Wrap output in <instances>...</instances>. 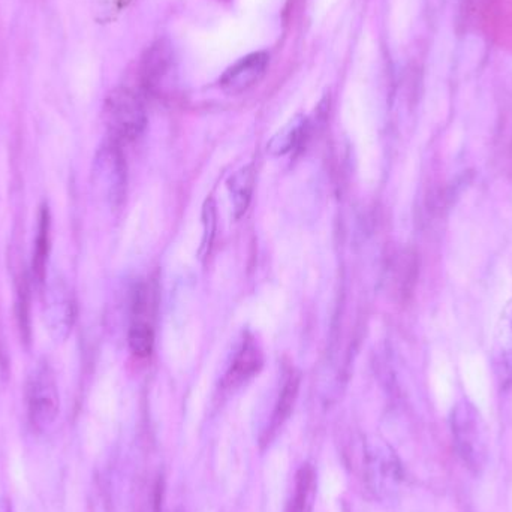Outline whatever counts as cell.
<instances>
[{"label":"cell","mask_w":512,"mask_h":512,"mask_svg":"<svg viewBox=\"0 0 512 512\" xmlns=\"http://www.w3.org/2000/svg\"><path fill=\"white\" fill-rule=\"evenodd\" d=\"M45 319L56 339H65L74 325V298L68 286L59 280H54L45 288Z\"/></svg>","instance_id":"cell-7"},{"label":"cell","mask_w":512,"mask_h":512,"mask_svg":"<svg viewBox=\"0 0 512 512\" xmlns=\"http://www.w3.org/2000/svg\"><path fill=\"white\" fill-rule=\"evenodd\" d=\"M174 54L171 45L158 41L146 51L141 62V81L147 90H155L171 72Z\"/></svg>","instance_id":"cell-11"},{"label":"cell","mask_w":512,"mask_h":512,"mask_svg":"<svg viewBox=\"0 0 512 512\" xmlns=\"http://www.w3.org/2000/svg\"><path fill=\"white\" fill-rule=\"evenodd\" d=\"M125 156L120 150V144L108 141L98 150L93 162V186L96 192L110 206H119L126 194Z\"/></svg>","instance_id":"cell-4"},{"label":"cell","mask_w":512,"mask_h":512,"mask_svg":"<svg viewBox=\"0 0 512 512\" xmlns=\"http://www.w3.org/2000/svg\"><path fill=\"white\" fill-rule=\"evenodd\" d=\"M26 405L27 418L33 432H45L56 423L60 412V396L50 364H38L30 372L26 384Z\"/></svg>","instance_id":"cell-2"},{"label":"cell","mask_w":512,"mask_h":512,"mask_svg":"<svg viewBox=\"0 0 512 512\" xmlns=\"http://www.w3.org/2000/svg\"><path fill=\"white\" fill-rule=\"evenodd\" d=\"M388 286L399 301H408L414 294L420 273V259L412 249H400L388 264Z\"/></svg>","instance_id":"cell-9"},{"label":"cell","mask_w":512,"mask_h":512,"mask_svg":"<svg viewBox=\"0 0 512 512\" xmlns=\"http://www.w3.org/2000/svg\"><path fill=\"white\" fill-rule=\"evenodd\" d=\"M105 122L114 143L137 140L147 125L146 110L140 96L129 89L114 90L105 102Z\"/></svg>","instance_id":"cell-3"},{"label":"cell","mask_w":512,"mask_h":512,"mask_svg":"<svg viewBox=\"0 0 512 512\" xmlns=\"http://www.w3.org/2000/svg\"><path fill=\"white\" fill-rule=\"evenodd\" d=\"M227 186L228 191H230L231 201H233L234 216H236V219H240L248 212L252 194H254V167L246 165V167L240 168L237 173H234L228 179Z\"/></svg>","instance_id":"cell-14"},{"label":"cell","mask_w":512,"mask_h":512,"mask_svg":"<svg viewBox=\"0 0 512 512\" xmlns=\"http://www.w3.org/2000/svg\"><path fill=\"white\" fill-rule=\"evenodd\" d=\"M493 372L502 390L512 387V300L502 310L490 349Z\"/></svg>","instance_id":"cell-5"},{"label":"cell","mask_w":512,"mask_h":512,"mask_svg":"<svg viewBox=\"0 0 512 512\" xmlns=\"http://www.w3.org/2000/svg\"><path fill=\"white\" fill-rule=\"evenodd\" d=\"M268 63H270V56L267 51H255V53L248 54V56L237 60L222 74V77L219 78V86L230 95H240V93L252 89L264 78Z\"/></svg>","instance_id":"cell-6"},{"label":"cell","mask_w":512,"mask_h":512,"mask_svg":"<svg viewBox=\"0 0 512 512\" xmlns=\"http://www.w3.org/2000/svg\"><path fill=\"white\" fill-rule=\"evenodd\" d=\"M5 512H12L11 505H9L8 502H5Z\"/></svg>","instance_id":"cell-19"},{"label":"cell","mask_w":512,"mask_h":512,"mask_svg":"<svg viewBox=\"0 0 512 512\" xmlns=\"http://www.w3.org/2000/svg\"><path fill=\"white\" fill-rule=\"evenodd\" d=\"M50 212L47 207H42L39 213L38 234H36L35 246H33L32 271L33 279L44 285L47 276V261L50 254Z\"/></svg>","instance_id":"cell-16"},{"label":"cell","mask_w":512,"mask_h":512,"mask_svg":"<svg viewBox=\"0 0 512 512\" xmlns=\"http://www.w3.org/2000/svg\"><path fill=\"white\" fill-rule=\"evenodd\" d=\"M201 218H203V239H201V246L198 249V256L201 259H206L212 251L216 227H218V215H216V204L213 198H207Z\"/></svg>","instance_id":"cell-18"},{"label":"cell","mask_w":512,"mask_h":512,"mask_svg":"<svg viewBox=\"0 0 512 512\" xmlns=\"http://www.w3.org/2000/svg\"><path fill=\"white\" fill-rule=\"evenodd\" d=\"M129 348L137 357H149L155 345V334L149 322L134 321L128 334Z\"/></svg>","instance_id":"cell-17"},{"label":"cell","mask_w":512,"mask_h":512,"mask_svg":"<svg viewBox=\"0 0 512 512\" xmlns=\"http://www.w3.org/2000/svg\"><path fill=\"white\" fill-rule=\"evenodd\" d=\"M307 134H309V120L304 116L294 117L271 137L267 144V153L271 156L288 155L303 144Z\"/></svg>","instance_id":"cell-12"},{"label":"cell","mask_w":512,"mask_h":512,"mask_svg":"<svg viewBox=\"0 0 512 512\" xmlns=\"http://www.w3.org/2000/svg\"><path fill=\"white\" fill-rule=\"evenodd\" d=\"M262 367V354L259 349L258 343L255 342L254 337L245 336V339L240 343L239 349L233 357L230 370H228L225 384L228 387H237L242 385L243 382L249 381L254 378L256 373Z\"/></svg>","instance_id":"cell-10"},{"label":"cell","mask_w":512,"mask_h":512,"mask_svg":"<svg viewBox=\"0 0 512 512\" xmlns=\"http://www.w3.org/2000/svg\"><path fill=\"white\" fill-rule=\"evenodd\" d=\"M298 388H300V378L291 373L289 378L286 379L285 384H283L282 391H280L279 400H277L276 408H274L270 426L265 430L262 444H268L276 435L277 430L288 420L292 409H294L295 400H297Z\"/></svg>","instance_id":"cell-13"},{"label":"cell","mask_w":512,"mask_h":512,"mask_svg":"<svg viewBox=\"0 0 512 512\" xmlns=\"http://www.w3.org/2000/svg\"><path fill=\"white\" fill-rule=\"evenodd\" d=\"M451 435L457 456L465 468L480 475L489 462V438L480 412L466 400L453 409Z\"/></svg>","instance_id":"cell-1"},{"label":"cell","mask_w":512,"mask_h":512,"mask_svg":"<svg viewBox=\"0 0 512 512\" xmlns=\"http://www.w3.org/2000/svg\"><path fill=\"white\" fill-rule=\"evenodd\" d=\"M366 469L372 489L382 495L394 492L402 481L399 460L388 448H372L367 451Z\"/></svg>","instance_id":"cell-8"},{"label":"cell","mask_w":512,"mask_h":512,"mask_svg":"<svg viewBox=\"0 0 512 512\" xmlns=\"http://www.w3.org/2000/svg\"><path fill=\"white\" fill-rule=\"evenodd\" d=\"M315 493V469L310 465H303L295 475L294 490L285 512H312Z\"/></svg>","instance_id":"cell-15"}]
</instances>
